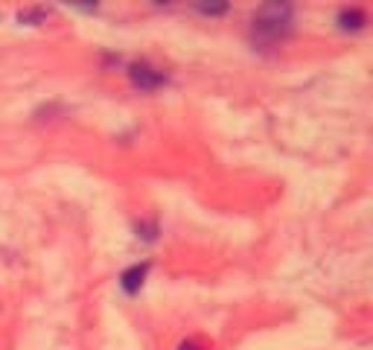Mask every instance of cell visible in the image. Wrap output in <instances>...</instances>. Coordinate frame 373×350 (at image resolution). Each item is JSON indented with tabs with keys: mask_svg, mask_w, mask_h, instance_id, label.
<instances>
[{
	"mask_svg": "<svg viewBox=\"0 0 373 350\" xmlns=\"http://www.w3.org/2000/svg\"><path fill=\"white\" fill-rule=\"evenodd\" d=\"M289 27H292V6H286V4H269L254 18V29L260 35H265L269 41L283 38V35L289 32Z\"/></svg>",
	"mask_w": 373,
	"mask_h": 350,
	"instance_id": "cell-1",
	"label": "cell"
},
{
	"mask_svg": "<svg viewBox=\"0 0 373 350\" xmlns=\"http://www.w3.org/2000/svg\"><path fill=\"white\" fill-rule=\"evenodd\" d=\"M129 79L137 91H157L161 85H167V74H161V70L146 62H134L129 67Z\"/></svg>",
	"mask_w": 373,
	"mask_h": 350,
	"instance_id": "cell-2",
	"label": "cell"
},
{
	"mask_svg": "<svg viewBox=\"0 0 373 350\" xmlns=\"http://www.w3.org/2000/svg\"><path fill=\"white\" fill-rule=\"evenodd\" d=\"M146 274H149V262H134V266H129L126 272L120 274V286L126 289L129 295H134V292L143 289Z\"/></svg>",
	"mask_w": 373,
	"mask_h": 350,
	"instance_id": "cell-3",
	"label": "cell"
},
{
	"mask_svg": "<svg viewBox=\"0 0 373 350\" xmlns=\"http://www.w3.org/2000/svg\"><path fill=\"white\" fill-rule=\"evenodd\" d=\"M367 24V15H365V9H342L339 12V27L342 29H362Z\"/></svg>",
	"mask_w": 373,
	"mask_h": 350,
	"instance_id": "cell-4",
	"label": "cell"
},
{
	"mask_svg": "<svg viewBox=\"0 0 373 350\" xmlns=\"http://www.w3.org/2000/svg\"><path fill=\"white\" fill-rule=\"evenodd\" d=\"M178 350H204V344L199 339H187V342L178 344Z\"/></svg>",
	"mask_w": 373,
	"mask_h": 350,
	"instance_id": "cell-5",
	"label": "cell"
}]
</instances>
